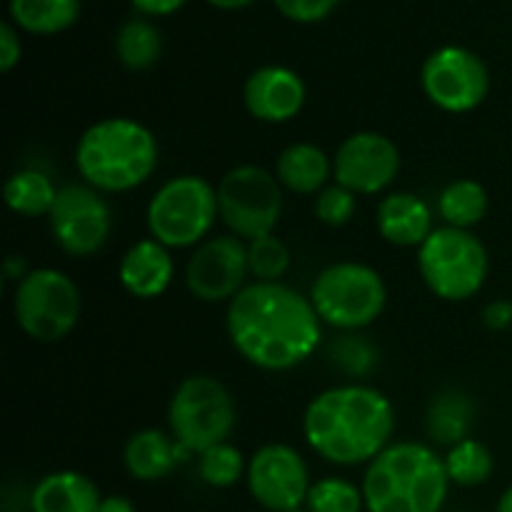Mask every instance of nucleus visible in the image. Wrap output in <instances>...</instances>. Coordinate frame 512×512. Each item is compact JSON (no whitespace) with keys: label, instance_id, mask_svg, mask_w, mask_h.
<instances>
[{"label":"nucleus","instance_id":"obj_1","mask_svg":"<svg viewBox=\"0 0 512 512\" xmlns=\"http://www.w3.org/2000/svg\"><path fill=\"white\" fill-rule=\"evenodd\" d=\"M320 323L310 298L283 283H250L230 300L225 328L250 365L270 373L305 363L318 350Z\"/></svg>","mask_w":512,"mask_h":512},{"label":"nucleus","instance_id":"obj_2","mask_svg":"<svg viewBox=\"0 0 512 512\" xmlns=\"http://www.w3.org/2000/svg\"><path fill=\"white\" fill-rule=\"evenodd\" d=\"M303 433L310 448L330 463H370L393 438L395 408L368 385H338L315 395L305 410Z\"/></svg>","mask_w":512,"mask_h":512},{"label":"nucleus","instance_id":"obj_3","mask_svg":"<svg viewBox=\"0 0 512 512\" xmlns=\"http://www.w3.org/2000/svg\"><path fill=\"white\" fill-rule=\"evenodd\" d=\"M445 460L423 443L388 445L363 478L368 512H440L448 498Z\"/></svg>","mask_w":512,"mask_h":512},{"label":"nucleus","instance_id":"obj_4","mask_svg":"<svg viewBox=\"0 0 512 512\" xmlns=\"http://www.w3.org/2000/svg\"><path fill=\"white\" fill-rule=\"evenodd\" d=\"M75 165L90 188L128 193L158 168V140L133 118H105L80 135Z\"/></svg>","mask_w":512,"mask_h":512},{"label":"nucleus","instance_id":"obj_5","mask_svg":"<svg viewBox=\"0 0 512 512\" xmlns=\"http://www.w3.org/2000/svg\"><path fill=\"white\" fill-rule=\"evenodd\" d=\"M310 303L323 323L353 333L373 325L388 303V288L378 270L363 263L328 265L310 288Z\"/></svg>","mask_w":512,"mask_h":512},{"label":"nucleus","instance_id":"obj_6","mask_svg":"<svg viewBox=\"0 0 512 512\" xmlns=\"http://www.w3.org/2000/svg\"><path fill=\"white\" fill-rule=\"evenodd\" d=\"M418 268L430 293L458 303L480 293L488 278V250L463 228H435L418 248Z\"/></svg>","mask_w":512,"mask_h":512},{"label":"nucleus","instance_id":"obj_7","mask_svg":"<svg viewBox=\"0 0 512 512\" xmlns=\"http://www.w3.org/2000/svg\"><path fill=\"white\" fill-rule=\"evenodd\" d=\"M218 215V188L200 175H178L150 200L148 230L165 248H190L210 233Z\"/></svg>","mask_w":512,"mask_h":512},{"label":"nucleus","instance_id":"obj_8","mask_svg":"<svg viewBox=\"0 0 512 512\" xmlns=\"http://www.w3.org/2000/svg\"><path fill=\"white\" fill-rule=\"evenodd\" d=\"M168 423L173 438L188 453H205L228 443L235 428V400L220 380L193 375L185 378L170 398Z\"/></svg>","mask_w":512,"mask_h":512},{"label":"nucleus","instance_id":"obj_9","mask_svg":"<svg viewBox=\"0 0 512 512\" xmlns=\"http://www.w3.org/2000/svg\"><path fill=\"white\" fill-rule=\"evenodd\" d=\"M15 320L28 338L38 343H58L73 333L80 320L83 300L73 280L55 268L28 270L15 285Z\"/></svg>","mask_w":512,"mask_h":512},{"label":"nucleus","instance_id":"obj_10","mask_svg":"<svg viewBox=\"0 0 512 512\" xmlns=\"http://www.w3.org/2000/svg\"><path fill=\"white\" fill-rule=\"evenodd\" d=\"M218 208L230 233L248 243L273 235L283 213L278 178L258 165H238L220 178Z\"/></svg>","mask_w":512,"mask_h":512},{"label":"nucleus","instance_id":"obj_11","mask_svg":"<svg viewBox=\"0 0 512 512\" xmlns=\"http://www.w3.org/2000/svg\"><path fill=\"white\" fill-rule=\"evenodd\" d=\"M48 223L55 245L73 258L98 253L113 228L110 205L105 203L100 190L90 188L88 183L63 185L55 195Z\"/></svg>","mask_w":512,"mask_h":512},{"label":"nucleus","instance_id":"obj_12","mask_svg":"<svg viewBox=\"0 0 512 512\" xmlns=\"http://www.w3.org/2000/svg\"><path fill=\"white\" fill-rule=\"evenodd\" d=\"M420 83L433 105L445 113H470L490 90V73L468 48L445 45L425 60Z\"/></svg>","mask_w":512,"mask_h":512},{"label":"nucleus","instance_id":"obj_13","mask_svg":"<svg viewBox=\"0 0 512 512\" xmlns=\"http://www.w3.org/2000/svg\"><path fill=\"white\" fill-rule=\"evenodd\" d=\"M248 488L255 503L265 510H298L310 493L308 465L290 445H263L248 463Z\"/></svg>","mask_w":512,"mask_h":512},{"label":"nucleus","instance_id":"obj_14","mask_svg":"<svg viewBox=\"0 0 512 512\" xmlns=\"http://www.w3.org/2000/svg\"><path fill=\"white\" fill-rule=\"evenodd\" d=\"M250 275L248 245L238 235H218L198 245L185 268L188 290L203 303L233 300Z\"/></svg>","mask_w":512,"mask_h":512},{"label":"nucleus","instance_id":"obj_15","mask_svg":"<svg viewBox=\"0 0 512 512\" xmlns=\"http://www.w3.org/2000/svg\"><path fill=\"white\" fill-rule=\"evenodd\" d=\"M400 173V150L385 135L365 130L345 138L333 158L335 183L355 195H375Z\"/></svg>","mask_w":512,"mask_h":512},{"label":"nucleus","instance_id":"obj_16","mask_svg":"<svg viewBox=\"0 0 512 512\" xmlns=\"http://www.w3.org/2000/svg\"><path fill=\"white\" fill-rule=\"evenodd\" d=\"M243 100L255 120L288 123L303 110L305 83L295 70L283 65H265L245 80Z\"/></svg>","mask_w":512,"mask_h":512},{"label":"nucleus","instance_id":"obj_17","mask_svg":"<svg viewBox=\"0 0 512 512\" xmlns=\"http://www.w3.org/2000/svg\"><path fill=\"white\" fill-rule=\"evenodd\" d=\"M175 265L168 248L158 240H138L120 260V283L135 298H158L168 290Z\"/></svg>","mask_w":512,"mask_h":512},{"label":"nucleus","instance_id":"obj_18","mask_svg":"<svg viewBox=\"0 0 512 512\" xmlns=\"http://www.w3.org/2000/svg\"><path fill=\"white\" fill-rule=\"evenodd\" d=\"M378 230L390 245L420 248L433 233V213L418 195L390 193L378 205Z\"/></svg>","mask_w":512,"mask_h":512},{"label":"nucleus","instance_id":"obj_19","mask_svg":"<svg viewBox=\"0 0 512 512\" xmlns=\"http://www.w3.org/2000/svg\"><path fill=\"white\" fill-rule=\"evenodd\" d=\"M188 455L190 453L178 440L168 438L163 430L150 428L130 435L123 450V463L135 480L153 483V480L168 478L178 468V463L188 460Z\"/></svg>","mask_w":512,"mask_h":512},{"label":"nucleus","instance_id":"obj_20","mask_svg":"<svg viewBox=\"0 0 512 512\" xmlns=\"http://www.w3.org/2000/svg\"><path fill=\"white\" fill-rule=\"evenodd\" d=\"M100 503L103 498L93 480L75 470L45 475L30 495L33 512H98Z\"/></svg>","mask_w":512,"mask_h":512},{"label":"nucleus","instance_id":"obj_21","mask_svg":"<svg viewBox=\"0 0 512 512\" xmlns=\"http://www.w3.org/2000/svg\"><path fill=\"white\" fill-rule=\"evenodd\" d=\"M333 173V163L313 143H293L275 160V178L283 188L300 195H318Z\"/></svg>","mask_w":512,"mask_h":512},{"label":"nucleus","instance_id":"obj_22","mask_svg":"<svg viewBox=\"0 0 512 512\" xmlns=\"http://www.w3.org/2000/svg\"><path fill=\"white\" fill-rule=\"evenodd\" d=\"M473 423V403L460 390H443L428 408V435L438 445H458L468 440Z\"/></svg>","mask_w":512,"mask_h":512},{"label":"nucleus","instance_id":"obj_23","mask_svg":"<svg viewBox=\"0 0 512 512\" xmlns=\"http://www.w3.org/2000/svg\"><path fill=\"white\" fill-rule=\"evenodd\" d=\"M10 18L35 35H55L80 18V0H10Z\"/></svg>","mask_w":512,"mask_h":512},{"label":"nucleus","instance_id":"obj_24","mask_svg":"<svg viewBox=\"0 0 512 512\" xmlns=\"http://www.w3.org/2000/svg\"><path fill=\"white\" fill-rule=\"evenodd\" d=\"M438 213L450 228L470 230L488 213V193H485V188L478 180H453L440 193Z\"/></svg>","mask_w":512,"mask_h":512},{"label":"nucleus","instance_id":"obj_25","mask_svg":"<svg viewBox=\"0 0 512 512\" xmlns=\"http://www.w3.org/2000/svg\"><path fill=\"white\" fill-rule=\"evenodd\" d=\"M58 188L40 170H18L5 183V205L25 218L50 215Z\"/></svg>","mask_w":512,"mask_h":512},{"label":"nucleus","instance_id":"obj_26","mask_svg":"<svg viewBox=\"0 0 512 512\" xmlns=\"http://www.w3.org/2000/svg\"><path fill=\"white\" fill-rule=\"evenodd\" d=\"M163 53V38L148 20H130L115 35V55L128 70L153 68Z\"/></svg>","mask_w":512,"mask_h":512},{"label":"nucleus","instance_id":"obj_27","mask_svg":"<svg viewBox=\"0 0 512 512\" xmlns=\"http://www.w3.org/2000/svg\"><path fill=\"white\" fill-rule=\"evenodd\" d=\"M445 470H448L450 483L475 488L493 475V455L483 443L468 438L450 448L448 458H445Z\"/></svg>","mask_w":512,"mask_h":512},{"label":"nucleus","instance_id":"obj_28","mask_svg":"<svg viewBox=\"0 0 512 512\" xmlns=\"http://www.w3.org/2000/svg\"><path fill=\"white\" fill-rule=\"evenodd\" d=\"M308 512H360L365 505L363 490L343 478H325L310 485Z\"/></svg>","mask_w":512,"mask_h":512},{"label":"nucleus","instance_id":"obj_29","mask_svg":"<svg viewBox=\"0 0 512 512\" xmlns=\"http://www.w3.org/2000/svg\"><path fill=\"white\" fill-rule=\"evenodd\" d=\"M248 263L258 283H280L290 268V250L280 238L265 235L248 243Z\"/></svg>","mask_w":512,"mask_h":512},{"label":"nucleus","instance_id":"obj_30","mask_svg":"<svg viewBox=\"0 0 512 512\" xmlns=\"http://www.w3.org/2000/svg\"><path fill=\"white\" fill-rule=\"evenodd\" d=\"M245 470L243 453L230 443H220L200 453V478L213 488H230Z\"/></svg>","mask_w":512,"mask_h":512},{"label":"nucleus","instance_id":"obj_31","mask_svg":"<svg viewBox=\"0 0 512 512\" xmlns=\"http://www.w3.org/2000/svg\"><path fill=\"white\" fill-rule=\"evenodd\" d=\"M330 358L343 373L348 375H368L375 368V348L360 335H343L333 343Z\"/></svg>","mask_w":512,"mask_h":512},{"label":"nucleus","instance_id":"obj_32","mask_svg":"<svg viewBox=\"0 0 512 512\" xmlns=\"http://www.w3.org/2000/svg\"><path fill=\"white\" fill-rule=\"evenodd\" d=\"M355 210H358V198L355 193H350L343 185H330V188H323L315 198V215L320 218V223L333 225V228H340V225H348L353 220Z\"/></svg>","mask_w":512,"mask_h":512},{"label":"nucleus","instance_id":"obj_33","mask_svg":"<svg viewBox=\"0 0 512 512\" xmlns=\"http://www.w3.org/2000/svg\"><path fill=\"white\" fill-rule=\"evenodd\" d=\"M340 0H275V8L295 23H318L328 18Z\"/></svg>","mask_w":512,"mask_h":512},{"label":"nucleus","instance_id":"obj_34","mask_svg":"<svg viewBox=\"0 0 512 512\" xmlns=\"http://www.w3.org/2000/svg\"><path fill=\"white\" fill-rule=\"evenodd\" d=\"M20 53H23V48H20V38L15 28L10 23H0V70L10 73L18 65Z\"/></svg>","mask_w":512,"mask_h":512},{"label":"nucleus","instance_id":"obj_35","mask_svg":"<svg viewBox=\"0 0 512 512\" xmlns=\"http://www.w3.org/2000/svg\"><path fill=\"white\" fill-rule=\"evenodd\" d=\"M483 323L490 330H505L512 325V303L508 300H495L483 310Z\"/></svg>","mask_w":512,"mask_h":512},{"label":"nucleus","instance_id":"obj_36","mask_svg":"<svg viewBox=\"0 0 512 512\" xmlns=\"http://www.w3.org/2000/svg\"><path fill=\"white\" fill-rule=\"evenodd\" d=\"M185 0H133L135 8L140 13H148V15H170L183 5Z\"/></svg>","mask_w":512,"mask_h":512},{"label":"nucleus","instance_id":"obj_37","mask_svg":"<svg viewBox=\"0 0 512 512\" xmlns=\"http://www.w3.org/2000/svg\"><path fill=\"white\" fill-rule=\"evenodd\" d=\"M98 512H135V505L128 498H123V495H108L100 503Z\"/></svg>","mask_w":512,"mask_h":512},{"label":"nucleus","instance_id":"obj_38","mask_svg":"<svg viewBox=\"0 0 512 512\" xmlns=\"http://www.w3.org/2000/svg\"><path fill=\"white\" fill-rule=\"evenodd\" d=\"M208 3L223 10H238V8H245V5H250L253 0H208Z\"/></svg>","mask_w":512,"mask_h":512},{"label":"nucleus","instance_id":"obj_39","mask_svg":"<svg viewBox=\"0 0 512 512\" xmlns=\"http://www.w3.org/2000/svg\"><path fill=\"white\" fill-rule=\"evenodd\" d=\"M498 512H512V485L508 490L503 493V498H500L498 503Z\"/></svg>","mask_w":512,"mask_h":512},{"label":"nucleus","instance_id":"obj_40","mask_svg":"<svg viewBox=\"0 0 512 512\" xmlns=\"http://www.w3.org/2000/svg\"><path fill=\"white\" fill-rule=\"evenodd\" d=\"M290 512H303V510H300V508H298V510H290Z\"/></svg>","mask_w":512,"mask_h":512}]
</instances>
